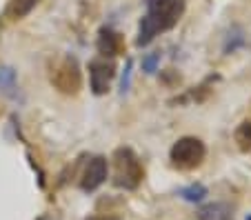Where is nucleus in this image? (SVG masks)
I'll use <instances>...</instances> for the list:
<instances>
[{"label": "nucleus", "mask_w": 251, "mask_h": 220, "mask_svg": "<svg viewBox=\"0 0 251 220\" xmlns=\"http://www.w3.org/2000/svg\"><path fill=\"white\" fill-rule=\"evenodd\" d=\"M185 14V0H149L147 16L138 27V47H147L160 31L176 27L180 16Z\"/></svg>", "instance_id": "1"}, {"label": "nucleus", "mask_w": 251, "mask_h": 220, "mask_svg": "<svg viewBox=\"0 0 251 220\" xmlns=\"http://www.w3.org/2000/svg\"><path fill=\"white\" fill-rule=\"evenodd\" d=\"M158 60H160V56L158 53H151V56H147L145 58V62H142V67H145V72H156V65H158Z\"/></svg>", "instance_id": "12"}, {"label": "nucleus", "mask_w": 251, "mask_h": 220, "mask_svg": "<svg viewBox=\"0 0 251 220\" xmlns=\"http://www.w3.org/2000/svg\"><path fill=\"white\" fill-rule=\"evenodd\" d=\"M180 196L185 198V200H189V202H200L204 196H207V187H202V185H189V187H185L180 192Z\"/></svg>", "instance_id": "11"}, {"label": "nucleus", "mask_w": 251, "mask_h": 220, "mask_svg": "<svg viewBox=\"0 0 251 220\" xmlns=\"http://www.w3.org/2000/svg\"><path fill=\"white\" fill-rule=\"evenodd\" d=\"M116 76V65L107 58H96L89 65V80H91V91L96 96H102L109 91V85Z\"/></svg>", "instance_id": "5"}, {"label": "nucleus", "mask_w": 251, "mask_h": 220, "mask_svg": "<svg viewBox=\"0 0 251 220\" xmlns=\"http://www.w3.org/2000/svg\"><path fill=\"white\" fill-rule=\"evenodd\" d=\"M104 180H107V158L94 156V158L87 163L85 171H82L80 189L82 192H96Z\"/></svg>", "instance_id": "6"}, {"label": "nucleus", "mask_w": 251, "mask_h": 220, "mask_svg": "<svg viewBox=\"0 0 251 220\" xmlns=\"http://www.w3.org/2000/svg\"><path fill=\"white\" fill-rule=\"evenodd\" d=\"M247 220H251V216H247Z\"/></svg>", "instance_id": "14"}, {"label": "nucleus", "mask_w": 251, "mask_h": 220, "mask_svg": "<svg viewBox=\"0 0 251 220\" xmlns=\"http://www.w3.org/2000/svg\"><path fill=\"white\" fill-rule=\"evenodd\" d=\"M198 220H233V211L227 202H209L198 211Z\"/></svg>", "instance_id": "8"}, {"label": "nucleus", "mask_w": 251, "mask_h": 220, "mask_svg": "<svg viewBox=\"0 0 251 220\" xmlns=\"http://www.w3.org/2000/svg\"><path fill=\"white\" fill-rule=\"evenodd\" d=\"M142 165L138 160V156L133 153V149L120 147L114 153V185L120 189H138V185L142 182Z\"/></svg>", "instance_id": "2"}, {"label": "nucleus", "mask_w": 251, "mask_h": 220, "mask_svg": "<svg viewBox=\"0 0 251 220\" xmlns=\"http://www.w3.org/2000/svg\"><path fill=\"white\" fill-rule=\"evenodd\" d=\"M236 143L242 151H249L251 149V122H242L236 131Z\"/></svg>", "instance_id": "10"}, {"label": "nucleus", "mask_w": 251, "mask_h": 220, "mask_svg": "<svg viewBox=\"0 0 251 220\" xmlns=\"http://www.w3.org/2000/svg\"><path fill=\"white\" fill-rule=\"evenodd\" d=\"M123 49H125V40L118 31H114V29H109V27L100 29V36H98L100 56L102 58H114V56H118V53H123Z\"/></svg>", "instance_id": "7"}, {"label": "nucleus", "mask_w": 251, "mask_h": 220, "mask_svg": "<svg viewBox=\"0 0 251 220\" xmlns=\"http://www.w3.org/2000/svg\"><path fill=\"white\" fill-rule=\"evenodd\" d=\"M36 2H38V0H11L7 14H9L11 18H23V16H27L29 11L36 7Z\"/></svg>", "instance_id": "9"}, {"label": "nucleus", "mask_w": 251, "mask_h": 220, "mask_svg": "<svg viewBox=\"0 0 251 220\" xmlns=\"http://www.w3.org/2000/svg\"><path fill=\"white\" fill-rule=\"evenodd\" d=\"M51 82L62 94H78V89L82 85V73H80L76 58H71V56L62 58L51 72Z\"/></svg>", "instance_id": "4"}, {"label": "nucleus", "mask_w": 251, "mask_h": 220, "mask_svg": "<svg viewBox=\"0 0 251 220\" xmlns=\"http://www.w3.org/2000/svg\"><path fill=\"white\" fill-rule=\"evenodd\" d=\"M204 153H207V149H204L202 140L194 138V136H185V138H180V140H176L174 143L169 156H171L174 167L189 171V169H196V167L202 165Z\"/></svg>", "instance_id": "3"}, {"label": "nucleus", "mask_w": 251, "mask_h": 220, "mask_svg": "<svg viewBox=\"0 0 251 220\" xmlns=\"http://www.w3.org/2000/svg\"><path fill=\"white\" fill-rule=\"evenodd\" d=\"M91 220H111V218H91Z\"/></svg>", "instance_id": "13"}]
</instances>
